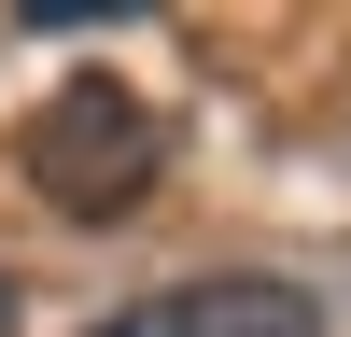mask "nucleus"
I'll use <instances>...</instances> for the list:
<instances>
[{
	"mask_svg": "<svg viewBox=\"0 0 351 337\" xmlns=\"http://www.w3.org/2000/svg\"><path fill=\"white\" fill-rule=\"evenodd\" d=\"M14 168H28V197H43V211H71V225H127L141 197H155V168H169V127H155V99H141V84L71 71V84L14 127Z\"/></svg>",
	"mask_w": 351,
	"mask_h": 337,
	"instance_id": "nucleus-1",
	"label": "nucleus"
},
{
	"mask_svg": "<svg viewBox=\"0 0 351 337\" xmlns=\"http://www.w3.org/2000/svg\"><path fill=\"white\" fill-rule=\"evenodd\" d=\"M99 337H324V309L295 281H183L155 309H112Z\"/></svg>",
	"mask_w": 351,
	"mask_h": 337,
	"instance_id": "nucleus-2",
	"label": "nucleus"
},
{
	"mask_svg": "<svg viewBox=\"0 0 351 337\" xmlns=\"http://www.w3.org/2000/svg\"><path fill=\"white\" fill-rule=\"evenodd\" d=\"M0 337H14V281H0Z\"/></svg>",
	"mask_w": 351,
	"mask_h": 337,
	"instance_id": "nucleus-3",
	"label": "nucleus"
}]
</instances>
